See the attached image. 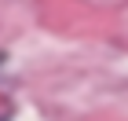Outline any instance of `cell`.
Listing matches in <instances>:
<instances>
[{
	"label": "cell",
	"mask_w": 128,
	"mask_h": 121,
	"mask_svg": "<svg viewBox=\"0 0 128 121\" xmlns=\"http://www.w3.org/2000/svg\"><path fill=\"white\" fill-rule=\"evenodd\" d=\"M0 59H4V55H0Z\"/></svg>",
	"instance_id": "cell-1"
}]
</instances>
